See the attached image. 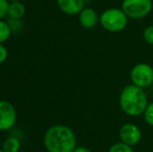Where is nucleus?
I'll return each mask as SVG.
<instances>
[{"label":"nucleus","mask_w":153,"mask_h":152,"mask_svg":"<svg viewBox=\"0 0 153 152\" xmlns=\"http://www.w3.org/2000/svg\"><path fill=\"white\" fill-rule=\"evenodd\" d=\"M122 10L130 19H143L152 10V0H123Z\"/></svg>","instance_id":"nucleus-4"},{"label":"nucleus","mask_w":153,"mask_h":152,"mask_svg":"<svg viewBox=\"0 0 153 152\" xmlns=\"http://www.w3.org/2000/svg\"><path fill=\"white\" fill-rule=\"evenodd\" d=\"M143 115H144V118H145L146 123L153 127V102L148 103L147 108H146Z\"/></svg>","instance_id":"nucleus-14"},{"label":"nucleus","mask_w":153,"mask_h":152,"mask_svg":"<svg viewBox=\"0 0 153 152\" xmlns=\"http://www.w3.org/2000/svg\"><path fill=\"white\" fill-rule=\"evenodd\" d=\"M0 152H5V151H4L3 149H0Z\"/></svg>","instance_id":"nucleus-20"},{"label":"nucleus","mask_w":153,"mask_h":152,"mask_svg":"<svg viewBox=\"0 0 153 152\" xmlns=\"http://www.w3.org/2000/svg\"><path fill=\"white\" fill-rule=\"evenodd\" d=\"M57 5L67 15H77L85 8V0H56Z\"/></svg>","instance_id":"nucleus-8"},{"label":"nucleus","mask_w":153,"mask_h":152,"mask_svg":"<svg viewBox=\"0 0 153 152\" xmlns=\"http://www.w3.org/2000/svg\"><path fill=\"white\" fill-rule=\"evenodd\" d=\"M8 1H10V2H13V1H21V0H8Z\"/></svg>","instance_id":"nucleus-19"},{"label":"nucleus","mask_w":153,"mask_h":152,"mask_svg":"<svg viewBox=\"0 0 153 152\" xmlns=\"http://www.w3.org/2000/svg\"><path fill=\"white\" fill-rule=\"evenodd\" d=\"M119 136L121 139V142L131 147L137 146L142 140L141 129L139 128V126H137L133 123H126L122 125V127L120 128Z\"/></svg>","instance_id":"nucleus-7"},{"label":"nucleus","mask_w":153,"mask_h":152,"mask_svg":"<svg viewBox=\"0 0 153 152\" xmlns=\"http://www.w3.org/2000/svg\"><path fill=\"white\" fill-rule=\"evenodd\" d=\"M76 143L75 133L66 125L51 126L44 136V145L48 152H73Z\"/></svg>","instance_id":"nucleus-1"},{"label":"nucleus","mask_w":153,"mask_h":152,"mask_svg":"<svg viewBox=\"0 0 153 152\" xmlns=\"http://www.w3.org/2000/svg\"><path fill=\"white\" fill-rule=\"evenodd\" d=\"M8 6H10L8 0H0V20L7 16Z\"/></svg>","instance_id":"nucleus-16"},{"label":"nucleus","mask_w":153,"mask_h":152,"mask_svg":"<svg viewBox=\"0 0 153 152\" xmlns=\"http://www.w3.org/2000/svg\"><path fill=\"white\" fill-rule=\"evenodd\" d=\"M130 79L132 85L142 89L148 87L153 83V68L148 64H137L130 71Z\"/></svg>","instance_id":"nucleus-5"},{"label":"nucleus","mask_w":153,"mask_h":152,"mask_svg":"<svg viewBox=\"0 0 153 152\" xmlns=\"http://www.w3.org/2000/svg\"><path fill=\"white\" fill-rule=\"evenodd\" d=\"M17 122L15 106L6 100H0V131L10 130Z\"/></svg>","instance_id":"nucleus-6"},{"label":"nucleus","mask_w":153,"mask_h":152,"mask_svg":"<svg viewBox=\"0 0 153 152\" xmlns=\"http://www.w3.org/2000/svg\"><path fill=\"white\" fill-rule=\"evenodd\" d=\"M73 152H92V151L90 149L85 148V147H76Z\"/></svg>","instance_id":"nucleus-18"},{"label":"nucleus","mask_w":153,"mask_h":152,"mask_svg":"<svg viewBox=\"0 0 153 152\" xmlns=\"http://www.w3.org/2000/svg\"><path fill=\"white\" fill-rule=\"evenodd\" d=\"M121 110L130 117L144 114L148 105V98L144 89L134 85H128L122 90L119 97Z\"/></svg>","instance_id":"nucleus-2"},{"label":"nucleus","mask_w":153,"mask_h":152,"mask_svg":"<svg viewBox=\"0 0 153 152\" xmlns=\"http://www.w3.org/2000/svg\"><path fill=\"white\" fill-rule=\"evenodd\" d=\"M7 49L4 45L0 44V64H2L3 62H5V59H7Z\"/></svg>","instance_id":"nucleus-17"},{"label":"nucleus","mask_w":153,"mask_h":152,"mask_svg":"<svg viewBox=\"0 0 153 152\" xmlns=\"http://www.w3.org/2000/svg\"><path fill=\"white\" fill-rule=\"evenodd\" d=\"M98 20V15L91 7H85L79 13V22H80L81 26L87 29L94 28Z\"/></svg>","instance_id":"nucleus-9"},{"label":"nucleus","mask_w":153,"mask_h":152,"mask_svg":"<svg viewBox=\"0 0 153 152\" xmlns=\"http://www.w3.org/2000/svg\"><path fill=\"white\" fill-rule=\"evenodd\" d=\"M25 15V6L23 3H21V1H13L10 3L8 6V13L7 16L10 19H20L23 18V16Z\"/></svg>","instance_id":"nucleus-10"},{"label":"nucleus","mask_w":153,"mask_h":152,"mask_svg":"<svg viewBox=\"0 0 153 152\" xmlns=\"http://www.w3.org/2000/svg\"><path fill=\"white\" fill-rule=\"evenodd\" d=\"M144 40L146 41V43H148L149 45H153V26H148L144 29L143 33Z\"/></svg>","instance_id":"nucleus-15"},{"label":"nucleus","mask_w":153,"mask_h":152,"mask_svg":"<svg viewBox=\"0 0 153 152\" xmlns=\"http://www.w3.org/2000/svg\"><path fill=\"white\" fill-rule=\"evenodd\" d=\"M12 31L13 30L8 23L0 20V44H2V43H4L10 39Z\"/></svg>","instance_id":"nucleus-12"},{"label":"nucleus","mask_w":153,"mask_h":152,"mask_svg":"<svg viewBox=\"0 0 153 152\" xmlns=\"http://www.w3.org/2000/svg\"><path fill=\"white\" fill-rule=\"evenodd\" d=\"M108 152H133V149L129 145L123 142H119L111 145V148L108 149Z\"/></svg>","instance_id":"nucleus-13"},{"label":"nucleus","mask_w":153,"mask_h":152,"mask_svg":"<svg viewBox=\"0 0 153 152\" xmlns=\"http://www.w3.org/2000/svg\"><path fill=\"white\" fill-rule=\"evenodd\" d=\"M99 21L105 30L111 33H119L127 26L128 17L123 12V10L114 7L104 10L99 18Z\"/></svg>","instance_id":"nucleus-3"},{"label":"nucleus","mask_w":153,"mask_h":152,"mask_svg":"<svg viewBox=\"0 0 153 152\" xmlns=\"http://www.w3.org/2000/svg\"><path fill=\"white\" fill-rule=\"evenodd\" d=\"M19 152H24V151H19Z\"/></svg>","instance_id":"nucleus-21"},{"label":"nucleus","mask_w":153,"mask_h":152,"mask_svg":"<svg viewBox=\"0 0 153 152\" xmlns=\"http://www.w3.org/2000/svg\"><path fill=\"white\" fill-rule=\"evenodd\" d=\"M2 149L5 152H19L21 149V142L16 136H10L4 141Z\"/></svg>","instance_id":"nucleus-11"}]
</instances>
